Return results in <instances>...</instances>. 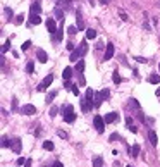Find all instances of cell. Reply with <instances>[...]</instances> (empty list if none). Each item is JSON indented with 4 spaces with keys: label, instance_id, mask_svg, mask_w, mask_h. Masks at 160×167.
Masks as SVG:
<instances>
[{
    "label": "cell",
    "instance_id": "52",
    "mask_svg": "<svg viewBox=\"0 0 160 167\" xmlns=\"http://www.w3.org/2000/svg\"><path fill=\"white\" fill-rule=\"evenodd\" d=\"M157 7H160V0H159V2H157Z\"/></svg>",
    "mask_w": 160,
    "mask_h": 167
},
{
    "label": "cell",
    "instance_id": "29",
    "mask_svg": "<svg viewBox=\"0 0 160 167\" xmlns=\"http://www.w3.org/2000/svg\"><path fill=\"white\" fill-rule=\"evenodd\" d=\"M26 72H28V74H33V72H34V64H33V62H28V66H26Z\"/></svg>",
    "mask_w": 160,
    "mask_h": 167
},
{
    "label": "cell",
    "instance_id": "54",
    "mask_svg": "<svg viewBox=\"0 0 160 167\" xmlns=\"http://www.w3.org/2000/svg\"><path fill=\"white\" fill-rule=\"evenodd\" d=\"M159 69H160V64H159Z\"/></svg>",
    "mask_w": 160,
    "mask_h": 167
},
{
    "label": "cell",
    "instance_id": "15",
    "mask_svg": "<svg viewBox=\"0 0 160 167\" xmlns=\"http://www.w3.org/2000/svg\"><path fill=\"white\" fill-rule=\"evenodd\" d=\"M138 155H140V145L129 147V157H138Z\"/></svg>",
    "mask_w": 160,
    "mask_h": 167
},
{
    "label": "cell",
    "instance_id": "30",
    "mask_svg": "<svg viewBox=\"0 0 160 167\" xmlns=\"http://www.w3.org/2000/svg\"><path fill=\"white\" fill-rule=\"evenodd\" d=\"M112 79H114V83H115V85H119V83L122 81V78L119 76V72H117V71H115V72L112 74Z\"/></svg>",
    "mask_w": 160,
    "mask_h": 167
},
{
    "label": "cell",
    "instance_id": "46",
    "mask_svg": "<svg viewBox=\"0 0 160 167\" xmlns=\"http://www.w3.org/2000/svg\"><path fill=\"white\" fill-rule=\"evenodd\" d=\"M119 138V135L117 133H114V135H110V141H114V140H117Z\"/></svg>",
    "mask_w": 160,
    "mask_h": 167
},
{
    "label": "cell",
    "instance_id": "22",
    "mask_svg": "<svg viewBox=\"0 0 160 167\" xmlns=\"http://www.w3.org/2000/svg\"><path fill=\"white\" fill-rule=\"evenodd\" d=\"M93 38H97V31L95 29H86V40H93Z\"/></svg>",
    "mask_w": 160,
    "mask_h": 167
},
{
    "label": "cell",
    "instance_id": "9",
    "mask_svg": "<svg viewBox=\"0 0 160 167\" xmlns=\"http://www.w3.org/2000/svg\"><path fill=\"white\" fill-rule=\"evenodd\" d=\"M36 59H38L41 64H45V62L48 60V55H47V52H45L43 48H38V50H36Z\"/></svg>",
    "mask_w": 160,
    "mask_h": 167
},
{
    "label": "cell",
    "instance_id": "8",
    "mask_svg": "<svg viewBox=\"0 0 160 167\" xmlns=\"http://www.w3.org/2000/svg\"><path fill=\"white\" fill-rule=\"evenodd\" d=\"M114 52H115L114 43H107V48H105V55H103V59H105V60H110V59L114 57Z\"/></svg>",
    "mask_w": 160,
    "mask_h": 167
},
{
    "label": "cell",
    "instance_id": "2",
    "mask_svg": "<svg viewBox=\"0 0 160 167\" xmlns=\"http://www.w3.org/2000/svg\"><path fill=\"white\" fill-rule=\"evenodd\" d=\"M62 117H64V121L65 122H74L76 121V114H74V107L72 105H65V107H62Z\"/></svg>",
    "mask_w": 160,
    "mask_h": 167
},
{
    "label": "cell",
    "instance_id": "36",
    "mask_svg": "<svg viewBox=\"0 0 160 167\" xmlns=\"http://www.w3.org/2000/svg\"><path fill=\"white\" fill-rule=\"evenodd\" d=\"M119 17H121L122 21H128V19H129V17H128V14H126L124 10H119Z\"/></svg>",
    "mask_w": 160,
    "mask_h": 167
},
{
    "label": "cell",
    "instance_id": "47",
    "mask_svg": "<svg viewBox=\"0 0 160 167\" xmlns=\"http://www.w3.org/2000/svg\"><path fill=\"white\" fill-rule=\"evenodd\" d=\"M31 164H33V162H31V159H28V160H26V164H24V167H31Z\"/></svg>",
    "mask_w": 160,
    "mask_h": 167
},
{
    "label": "cell",
    "instance_id": "5",
    "mask_svg": "<svg viewBox=\"0 0 160 167\" xmlns=\"http://www.w3.org/2000/svg\"><path fill=\"white\" fill-rule=\"evenodd\" d=\"M38 110H36V107L34 105H31V103H26V105H22L21 107V114H24V116H34Z\"/></svg>",
    "mask_w": 160,
    "mask_h": 167
},
{
    "label": "cell",
    "instance_id": "14",
    "mask_svg": "<svg viewBox=\"0 0 160 167\" xmlns=\"http://www.w3.org/2000/svg\"><path fill=\"white\" fill-rule=\"evenodd\" d=\"M10 148H12L16 153H19V152H21V140H19V138H14V140H12V147H10Z\"/></svg>",
    "mask_w": 160,
    "mask_h": 167
},
{
    "label": "cell",
    "instance_id": "11",
    "mask_svg": "<svg viewBox=\"0 0 160 167\" xmlns=\"http://www.w3.org/2000/svg\"><path fill=\"white\" fill-rule=\"evenodd\" d=\"M41 0H34L33 3H31V14H38L40 16V12H41V3H40Z\"/></svg>",
    "mask_w": 160,
    "mask_h": 167
},
{
    "label": "cell",
    "instance_id": "44",
    "mask_svg": "<svg viewBox=\"0 0 160 167\" xmlns=\"http://www.w3.org/2000/svg\"><path fill=\"white\" fill-rule=\"evenodd\" d=\"M57 135H59L60 138H64V140L67 138V133H65V131H57Z\"/></svg>",
    "mask_w": 160,
    "mask_h": 167
},
{
    "label": "cell",
    "instance_id": "35",
    "mask_svg": "<svg viewBox=\"0 0 160 167\" xmlns=\"http://www.w3.org/2000/svg\"><path fill=\"white\" fill-rule=\"evenodd\" d=\"M5 14H7V19L10 21V19H12V9H10V7H5Z\"/></svg>",
    "mask_w": 160,
    "mask_h": 167
},
{
    "label": "cell",
    "instance_id": "27",
    "mask_svg": "<svg viewBox=\"0 0 160 167\" xmlns=\"http://www.w3.org/2000/svg\"><path fill=\"white\" fill-rule=\"evenodd\" d=\"M55 97H57V91H50V93L47 95V103H52Z\"/></svg>",
    "mask_w": 160,
    "mask_h": 167
},
{
    "label": "cell",
    "instance_id": "13",
    "mask_svg": "<svg viewBox=\"0 0 160 167\" xmlns=\"http://www.w3.org/2000/svg\"><path fill=\"white\" fill-rule=\"evenodd\" d=\"M55 3H57V7H64L67 10V9H71L72 0H55Z\"/></svg>",
    "mask_w": 160,
    "mask_h": 167
},
{
    "label": "cell",
    "instance_id": "4",
    "mask_svg": "<svg viewBox=\"0 0 160 167\" xmlns=\"http://www.w3.org/2000/svg\"><path fill=\"white\" fill-rule=\"evenodd\" d=\"M93 124H95V128H97L98 133H103V129H105V121H103L102 116H95V117H93Z\"/></svg>",
    "mask_w": 160,
    "mask_h": 167
},
{
    "label": "cell",
    "instance_id": "41",
    "mask_svg": "<svg viewBox=\"0 0 160 167\" xmlns=\"http://www.w3.org/2000/svg\"><path fill=\"white\" fill-rule=\"evenodd\" d=\"M26 160H28V159H22V157H19L16 164H17V166H22V164H26Z\"/></svg>",
    "mask_w": 160,
    "mask_h": 167
},
{
    "label": "cell",
    "instance_id": "53",
    "mask_svg": "<svg viewBox=\"0 0 160 167\" xmlns=\"http://www.w3.org/2000/svg\"><path fill=\"white\" fill-rule=\"evenodd\" d=\"M126 167H133V166H126Z\"/></svg>",
    "mask_w": 160,
    "mask_h": 167
},
{
    "label": "cell",
    "instance_id": "48",
    "mask_svg": "<svg viewBox=\"0 0 160 167\" xmlns=\"http://www.w3.org/2000/svg\"><path fill=\"white\" fill-rule=\"evenodd\" d=\"M53 167H64V166H62V164H60V162L57 160V162H53Z\"/></svg>",
    "mask_w": 160,
    "mask_h": 167
},
{
    "label": "cell",
    "instance_id": "43",
    "mask_svg": "<svg viewBox=\"0 0 160 167\" xmlns=\"http://www.w3.org/2000/svg\"><path fill=\"white\" fill-rule=\"evenodd\" d=\"M134 60H138V62H141V64H145L148 59H145V57H134Z\"/></svg>",
    "mask_w": 160,
    "mask_h": 167
},
{
    "label": "cell",
    "instance_id": "16",
    "mask_svg": "<svg viewBox=\"0 0 160 167\" xmlns=\"http://www.w3.org/2000/svg\"><path fill=\"white\" fill-rule=\"evenodd\" d=\"M71 76H72V69H71V67H64V71H62V78H64L65 81H69Z\"/></svg>",
    "mask_w": 160,
    "mask_h": 167
},
{
    "label": "cell",
    "instance_id": "38",
    "mask_svg": "<svg viewBox=\"0 0 160 167\" xmlns=\"http://www.w3.org/2000/svg\"><path fill=\"white\" fill-rule=\"evenodd\" d=\"M29 47H31V41H29V40H28V41H24V43L21 45V48H22V50H28Z\"/></svg>",
    "mask_w": 160,
    "mask_h": 167
},
{
    "label": "cell",
    "instance_id": "3",
    "mask_svg": "<svg viewBox=\"0 0 160 167\" xmlns=\"http://www.w3.org/2000/svg\"><path fill=\"white\" fill-rule=\"evenodd\" d=\"M52 81H53V74L50 72V74H48V76H45V79L38 85V91H45V90L52 85Z\"/></svg>",
    "mask_w": 160,
    "mask_h": 167
},
{
    "label": "cell",
    "instance_id": "45",
    "mask_svg": "<svg viewBox=\"0 0 160 167\" xmlns=\"http://www.w3.org/2000/svg\"><path fill=\"white\" fill-rule=\"evenodd\" d=\"M102 95H103V98H109L110 91H109V90H102Z\"/></svg>",
    "mask_w": 160,
    "mask_h": 167
},
{
    "label": "cell",
    "instance_id": "37",
    "mask_svg": "<svg viewBox=\"0 0 160 167\" xmlns=\"http://www.w3.org/2000/svg\"><path fill=\"white\" fill-rule=\"evenodd\" d=\"M71 91H72L74 95H78V97H79V86H78V85H72V88H71Z\"/></svg>",
    "mask_w": 160,
    "mask_h": 167
},
{
    "label": "cell",
    "instance_id": "42",
    "mask_svg": "<svg viewBox=\"0 0 160 167\" xmlns=\"http://www.w3.org/2000/svg\"><path fill=\"white\" fill-rule=\"evenodd\" d=\"M74 47H76V45H74L72 41H69V43H67V50H72V52H74V50H76Z\"/></svg>",
    "mask_w": 160,
    "mask_h": 167
},
{
    "label": "cell",
    "instance_id": "20",
    "mask_svg": "<svg viewBox=\"0 0 160 167\" xmlns=\"http://www.w3.org/2000/svg\"><path fill=\"white\" fill-rule=\"evenodd\" d=\"M53 16H55V19H64V10L60 7H55L53 9Z\"/></svg>",
    "mask_w": 160,
    "mask_h": 167
},
{
    "label": "cell",
    "instance_id": "39",
    "mask_svg": "<svg viewBox=\"0 0 160 167\" xmlns=\"http://www.w3.org/2000/svg\"><path fill=\"white\" fill-rule=\"evenodd\" d=\"M12 110H17V98H12Z\"/></svg>",
    "mask_w": 160,
    "mask_h": 167
},
{
    "label": "cell",
    "instance_id": "28",
    "mask_svg": "<svg viewBox=\"0 0 160 167\" xmlns=\"http://www.w3.org/2000/svg\"><path fill=\"white\" fill-rule=\"evenodd\" d=\"M102 166H103V159L102 157H97L93 160V167H102Z\"/></svg>",
    "mask_w": 160,
    "mask_h": 167
},
{
    "label": "cell",
    "instance_id": "10",
    "mask_svg": "<svg viewBox=\"0 0 160 167\" xmlns=\"http://www.w3.org/2000/svg\"><path fill=\"white\" fill-rule=\"evenodd\" d=\"M117 117H119V114H117V112H109V114H105L103 121H105V124H110V122L117 121Z\"/></svg>",
    "mask_w": 160,
    "mask_h": 167
},
{
    "label": "cell",
    "instance_id": "32",
    "mask_svg": "<svg viewBox=\"0 0 160 167\" xmlns=\"http://www.w3.org/2000/svg\"><path fill=\"white\" fill-rule=\"evenodd\" d=\"M78 31H79V29H78L76 26H69V28H67V33H69V34H76Z\"/></svg>",
    "mask_w": 160,
    "mask_h": 167
},
{
    "label": "cell",
    "instance_id": "17",
    "mask_svg": "<svg viewBox=\"0 0 160 167\" xmlns=\"http://www.w3.org/2000/svg\"><path fill=\"white\" fill-rule=\"evenodd\" d=\"M102 102H103V95H102V91H95V107H100L102 105Z\"/></svg>",
    "mask_w": 160,
    "mask_h": 167
},
{
    "label": "cell",
    "instance_id": "50",
    "mask_svg": "<svg viewBox=\"0 0 160 167\" xmlns=\"http://www.w3.org/2000/svg\"><path fill=\"white\" fill-rule=\"evenodd\" d=\"M155 95H157V97H160V88L157 90V91H155Z\"/></svg>",
    "mask_w": 160,
    "mask_h": 167
},
{
    "label": "cell",
    "instance_id": "40",
    "mask_svg": "<svg viewBox=\"0 0 160 167\" xmlns=\"http://www.w3.org/2000/svg\"><path fill=\"white\" fill-rule=\"evenodd\" d=\"M57 110H59L57 107H52V109H50V117H53V116H57Z\"/></svg>",
    "mask_w": 160,
    "mask_h": 167
},
{
    "label": "cell",
    "instance_id": "24",
    "mask_svg": "<svg viewBox=\"0 0 160 167\" xmlns=\"http://www.w3.org/2000/svg\"><path fill=\"white\" fill-rule=\"evenodd\" d=\"M83 71H84V60L81 59V60L78 62V66H76V72L79 74V72H83Z\"/></svg>",
    "mask_w": 160,
    "mask_h": 167
},
{
    "label": "cell",
    "instance_id": "6",
    "mask_svg": "<svg viewBox=\"0 0 160 167\" xmlns=\"http://www.w3.org/2000/svg\"><path fill=\"white\" fill-rule=\"evenodd\" d=\"M84 98H86V102H88L90 109H93V107H95V91H93L91 88H88V90H86V95H84Z\"/></svg>",
    "mask_w": 160,
    "mask_h": 167
},
{
    "label": "cell",
    "instance_id": "1",
    "mask_svg": "<svg viewBox=\"0 0 160 167\" xmlns=\"http://www.w3.org/2000/svg\"><path fill=\"white\" fill-rule=\"evenodd\" d=\"M86 52H88V45H86V40H83V41L78 45V48L71 53V60H72V62H78V59L81 60V57H83Z\"/></svg>",
    "mask_w": 160,
    "mask_h": 167
},
{
    "label": "cell",
    "instance_id": "19",
    "mask_svg": "<svg viewBox=\"0 0 160 167\" xmlns=\"http://www.w3.org/2000/svg\"><path fill=\"white\" fill-rule=\"evenodd\" d=\"M126 124H128V129H129L131 133H136V131H138V128L133 124V119H131V117H128V119H126Z\"/></svg>",
    "mask_w": 160,
    "mask_h": 167
},
{
    "label": "cell",
    "instance_id": "18",
    "mask_svg": "<svg viewBox=\"0 0 160 167\" xmlns=\"http://www.w3.org/2000/svg\"><path fill=\"white\" fill-rule=\"evenodd\" d=\"M41 22V17L38 14H31L29 16V24H40Z\"/></svg>",
    "mask_w": 160,
    "mask_h": 167
},
{
    "label": "cell",
    "instance_id": "23",
    "mask_svg": "<svg viewBox=\"0 0 160 167\" xmlns=\"http://www.w3.org/2000/svg\"><path fill=\"white\" fill-rule=\"evenodd\" d=\"M148 81H150L152 85H159V83H160V76H159V74H152V76L148 78Z\"/></svg>",
    "mask_w": 160,
    "mask_h": 167
},
{
    "label": "cell",
    "instance_id": "33",
    "mask_svg": "<svg viewBox=\"0 0 160 167\" xmlns=\"http://www.w3.org/2000/svg\"><path fill=\"white\" fill-rule=\"evenodd\" d=\"M9 48H10V40H7V41L3 43V47H2V53H5Z\"/></svg>",
    "mask_w": 160,
    "mask_h": 167
},
{
    "label": "cell",
    "instance_id": "49",
    "mask_svg": "<svg viewBox=\"0 0 160 167\" xmlns=\"http://www.w3.org/2000/svg\"><path fill=\"white\" fill-rule=\"evenodd\" d=\"M109 2H110V0H100V3H103V5H107Z\"/></svg>",
    "mask_w": 160,
    "mask_h": 167
},
{
    "label": "cell",
    "instance_id": "7",
    "mask_svg": "<svg viewBox=\"0 0 160 167\" xmlns=\"http://www.w3.org/2000/svg\"><path fill=\"white\" fill-rule=\"evenodd\" d=\"M47 29H48V33H50V34H53V33H57V31H59L53 17H48V19H47Z\"/></svg>",
    "mask_w": 160,
    "mask_h": 167
},
{
    "label": "cell",
    "instance_id": "26",
    "mask_svg": "<svg viewBox=\"0 0 160 167\" xmlns=\"http://www.w3.org/2000/svg\"><path fill=\"white\" fill-rule=\"evenodd\" d=\"M62 34H64V28H60V29H59V31L55 33L53 40H55V41H60V40H62Z\"/></svg>",
    "mask_w": 160,
    "mask_h": 167
},
{
    "label": "cell",
    "instance_id": "12",
    "mask_svg": "<svg viewBox=\"0 0 160 167\" xmlns=\"http://www.w3.org/2000/svg\"><path fill=\"white\" fill-rule=\"evenodd\" d=\"M148 140H150V143H152L153 147H157V143H159V138H157V133H155L153 129H150V131H148Z\"/></svg>",
    "mask_w": 160,
    "mask_h": 167
},
{
    "label": "cell",
    "instance_id": "25",
    "mask_svg": "<svg viewBox=\"0 0 160 167\" xmlns=\"http://www.w3.org/2000/svg\"><path fill=\"white\" fill-rule=\"evenodd\" d=\"M2 147H3V148H7V147H12V141H10L7 136H2Z\"/></svg>",
    "mask_w": 160,
    "mask_h": 167
},
{
    "label": "cell",
    "instance_id": "34",
    "mask_svg": "<svg viewBox=\"0 0 160 167\" xmlns=\"http://www.w3.org/2000/svg\"><path fill=\"white\" fill-rule=\"evenodd\" d=\"M22 21H24V16H22V14H19V16H16V19H14V22H16V24H21Z\"/></svg>",
    "mask_w": 160,
    "mask_h": 167
},
{
    "label": "cell",
    "instance_id": "31",
    "mask_svg": "<svg viewBox=\"0 0 160 167\" xmlns=\"http://www.w3.org/2000/svg\"><path fill=\"white\" fill-rule=\"evenodd\" d=\"M43 148L52 152V150H53V143H52V141H43Z\"/></svg>",
    "mask_w": 160,
    "mask_h": 167
},
{
    "label": "cell",
    "instance_id": "51",
    "mask_svg": "<svg viewBox=\"0 0 160 167\" xmlns=\"http://www.w3.org/2000/svg\"><path fill=\"white\" fill-rule=\"evenodd\" d=\"M88 2H90V3H91V5H95V0H88Z\"/></svg>",
    "mask_w": 160,
    "mask_h": 167
},
{
    "label": "cell",
    "instance_id": "21",
    "mask_svg": "<svg viewBox=\"0 0 160 167\" xmlns=\"http://www.w3.org/2000/svg\"><path fill=\"white\" fill-rule=\"evenodd\" d=\"M76 19H78V29H79V31L84 29V22H83V17H81V12H79V10H78V17H76Z\"/></svg>",
    "mask_w": 160,
    "mask_h": 167
}]
</instances>
